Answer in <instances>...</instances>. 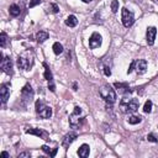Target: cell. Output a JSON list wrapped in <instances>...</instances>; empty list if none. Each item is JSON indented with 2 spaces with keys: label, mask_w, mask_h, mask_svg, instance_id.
<instances>
[{
  "label": "cell",
  "mask_w": 158,
  "mask_h": 158,
  "mask_svg": "<svg viewBox=\"0 0 158 158\" xmlns=\"http://www.w3.org/2000/svg\"><path fill=\"white\" fill-rule=\"evenodd\" d=\"M0 67H1V69H2V72L4 73H6V74H10L12 70V63H11V59L9 58V57H4L2 59H1V63H0Z\"/></svg>",
  "instance_id": "12"
},
{
  "label": "cell",
  "mask_w": 158,
  "mask_h": 158,
  "mask_svg": "<svg viewBox=\"0 0 158 158\" xmlns=\"http://www.w3.org/2000/svg\"><path fill=\"white\" fill-rule=\"evenodd\" d=\"M147 139L149 141V142H154V143H157L158 142V139L154 137V135H152V133H149L148 136H147Z\"/></svg>",
  "instance_id": "28"
},
{
  "label": "cell",
  "mask_w": 158,
  "mask_h": 158,
  "mask_svg": "<svg viewBox=\"0 0 158 158\" xmlns=\"http://www.w3.org/2000/svg\"><path fill=\"white\" fill-rule=\"evenodd\" d=\"M17 157H19V158H22V157H30V153H28V152H22V153H20Z\"/></svg>",
  "instance_id": "31"
},
{
  "label": "cell",
  "mask_w": 158,
  "mask_h": 158,
  "mask_svg": "<svg viewBox=\"0 0 158 158\" xmlns=\"http://www.w3.org/2000/svg\"><path fill=\"white\" fill-rule=\"evenodd\" d=\"M133 69L138 73V74H143L147 69V62L144 59H137V60H133Z\"/></svg>",
  "instance_id": "10"
},
{
  "label": "cell",
  "mask_w": 158,
  "mask_h": 158,
  "mask_svg": "<svg viewBox=\"0 0 158 158\" xmlns=\"http://www.w3.org/2000/svg\"><path fill=\"white\" fill-rule=\"evenodd\" d=\"M48 37H49L48 32H46V31H40V32H37V35H36V41H37L38 43H42V42H44L46 40H48Z\"/></svg>",
  "instance_id": "16"
},
{
  "label": "cell",
  "mask_w": 158,
  "mask_h": 158,
  "mask_svg": "<svg viewBox=\"0 0 158 158\" xmlns=\"http://www.w3.org/2000/svg\"><path fill=\"white\" fill-rule=\"evenodd\" d=\"M156 35H157V28L151 26L147 28V33H146V38H147V43L149 46H152L154 43V40H156Z\"/></svg>",
  "instance_id": "13"
},
{
  "label": "cell",
  "mask_w": 158,
  "mask_h": 158,
  "mask_svg": "<svg viewBox=\"0 0 158 158\" xmlns=\"http://www.w3.org/2000/svg\"><path fill=\"white\" fill-rule=\"evenodd\" d=\"M142 121V117L141 116H135V115H132L131 117H128V122L131 123V125H137V123H139Z\"/></svg>",
  "instance_id": "22"
},
{
  "label": "cell",
  "mask_w": 158,
  "mask_h": 158,
  "mask_svg": "<svg viewBox=\"0 0 158 158\" xmlns=\"http://www.w3.org/2000/svg\"><path fill=\"white\" fill-rule=\"evenodd\" d=\"M83 121H84V118L81 117V109L79 106H75L74 111L69 116V123L72 127H79Z\"/></svg>",
  "instance_id": "5"
},
{
  "label": "cell",
  "mask_w": 158,
  "mask_h": 158,
  "mask_svg": "<svg viewBox=\"0 0 158 158\" xmlns=\"http://www.w3.org/2000/svg\"><path fill=\"white\" fill-rule=\"evenodd\" d=\"M1 157L7 158V157H9V153H7V152H1Z\"/></svg>",
  "instance_id": "34"
},
{
  "label": "cell",
  "mask_w": 158,
  "mask_h": 158,
  "mask_svg": "<svg viewBox=\"0 0 158 158\" xmlns=\"http://www.w3.org/2000/svg\"><path fill=\"white\" fill-rule=\"evenodd\" d=\"M104 73H105L106 77H110V75H111V70H110V68H109V67H104Z\"/></svg>",
  "instance_id": "30"
},
{
  "label": "cell",
  "mask_w": 158,
  "mask_h": 158,
  "mask_svg": "<svg viewBox=\"0 0 158 158\" xmlns=\"http://www.w3.org/2000/svg\"><path fill=\"white\" fill-rule=\"evenodd\" d=\"M89 152H90V147L88 146V144H81L80 146V148L78 149V154H79V157H81V158H85V157H88L89 156Z\"/></svg>",
  "instance_id": "15"
},
{
  "label": "cell",
  "mask_w": 158,
  "mask_h": 158,
  "mask_svg": "<svg viewBox=\"0 0 158 158\" xmlns=\"http://www.w3.org/2000/svg\"><path fill=\"white\" fill-rule=\"evenodd\" d=\"M81 1H84V2H90L91 0H81Z\"/></svg>",
  "instance_id": "35"
},
{
  "label": "cell",
  "mask_w": 158,
  "mask_h": 158,
  "mask_svg": "<svg viewBox=\"0 0 158 158\" xmlns=\"http://www.w3.org/2000/svg\"><path fill=\"white\" fill-rule=\"evenodd\" d=\"M36 112L42 118H49L52 116V109L49 106H47L42 100L36 101Z\"/></svg>",
  "instance_id": "4"
},
{
  "label": "cell",
  "mask_w": 158,
  "mask_h": 158,
  "mask_svg": "<svg viewBox=\"0 0 158 158\" xmlns=\"http://www.w3.org/2000/svg\"><path fill=\"white\" fill-rule=\"evenodd\" d=\"M143 111L147 112V114L152 111V101H151V100H147V101H146V104H144V106H143Z\"/></svg>",
  "instance_id": "24"
},
{
  "label": "cell",
  "mask_w": 158,
  "mask_h": 158,
  "mask_svg": "<svg viewBox=\"0 0 158 158\" xmlns=\"http://www.w3.org/2000/svg\"><path fill=\"white\" fill-rule=\"evenodd\" d=\"M48 88H49V90H51V91H54V90H56V89H54V85L52 84V81H51V84L48 85Z\"/></svg>",
  "instance_id": "32"
},
{
  "label": "cell",
  "mask_w": 158,
  "mask_h": 158,
  "mask_svg": "<svg viewBox=\"0 0 158 158\" xmlns=\"http://www.w3.org/2000/svg\"><path fill=\"white\" fill-rule=\"evenodd\" d=\"M41 148H42V151H43L44 153H47V154H49V156H51V153H52V151H51V148H49L48 146H46V144H43V146H42Z\"/></svg>",
  "instance_id": "29"
},
{
  "label": "cell",
  "mask_w": 158,
  "mask_h": 158,
  "mask_svg": "<svg viewBox=\"0 0 158 158\" xmlns=\"http://www.w3.org/2000/svg\"><path fill=\"white\" fill-rule=\"evenodd\" d=\"M9 11H10V15H11V16H14V17H17V16L20 15V12H21L20 7H19L16 4H12V5H10V7H9Z\"/></svg>",
  "instance_id": "19"
},
{
  "label": "cell",
  "mask_w": 158,
  "mask_h": 158,
  "mask_svg": "<svg viewBox=\"0 0 158 158\" xmlns=\"http://www.w3.org/2000/svg\"><path fill=\"white\" fill-rule=\"evenodd\" d=\"M99 93L101 95V98L109 102V104H114L116 101V93L115 90L110 86V85H102L100 89H99Z\"/></svg>",
  "instance_id": "3"
},
{
  "label": "cell",
  "mask_w": 158,
  "mask_h": 158,
  "mask_svg": "<svg viewBox=\"0 0 158 158\" xmlns=\"http://www.w3.org/2000/svg\"><path fill=\"white\" fill-rule=\"evenodd\" d=\"M6 41H7V35L5 32H1L0 33V46L5 47L6 46Z\"/></svg>",
  "instance_id": "23"
},
{
  "label": "cell",
  "mask_w": 158,
  "mask_h": 158,
  "mask_svg": "<svg viewBox=\"0 0 158 158\" xmlns=\"http://www.w3.org/2000/svg\"><path fill=\"white\" fill-rule=\"evenodd\" d=\"M33 65V53L31 51L25 52L17 58V67L23 70H30Z\"/></svg>",
  "instance_id": "1"
},
{
  "label": "cell",
  "mask_w": 158,
  "mask_h": 158,
  "mask_svg": "<svg viewBox=\"0 0 158 158\" xmlns=\"http://www.w3.org/2000/svg\"><path fill=\"white\" fill-rule=\"evenodd\" d=\"M138 106H139V101L138 99H123L121 102H120V110L125 114H132L135 111L138 110Z\"/></svg>",
  "instance_id": "2"
},
{
  "label": "cell",
  "mask_w": 158,
  "mask_h": 158,
  "mask_svg": "<svg viewBox=\"0 0 158 158\" xmlns=\"http://www.w3.org/2000/svg\"><path fill=\"white\" fill-rule=\"evenodd\" d=\"M77 136H78L77 132H73V131H72V132H68V133L63 137V139H62V147L67 149V148L73 143V141L77 138Z\"/></svg>",
  "instance_id": "8"
},
{
  "label": "cell",
  "mask_w": 158,
  "mask_h": 158,
  "mask_svg": "<svg viewBox=\"0 0 158 158\" xmlns=\"http://www.w3.org/2000/svg\"><path fill=\"white\" fill-rule=\"evenodd\" d=\"M26 133H30V135H35L37 137H41L43 139H48V133L43 130H40V128H27L26 130Z\"/></svg>",
  "instance_id": "14"
},
{
  "label": "cell",
  "mask_w": 158,
  "mask_h": 158,
  "mask_svg": "<svg viewBox=\"0 0 158 158\" xmlns=\"http://www.w3.org/2000/svg\"><path fill=\"white\" fill-rule=\"evenodd\" d=\"M115 88H117L120 94H127L130 93V88L127 84H122V83H115Z\"/></svg>",
  "instance_id": "17"
},
{
  "label": "cell",
  "mask_w": 158,
  "mask_h": 158,
  "mask_svg": "<svg viewBox=\"0 0 158 158\" xmlns=\"http://www.w3.org/2000/svg\"><path fill=\"white\" fill-rule=\"evenodd\" d=\"M9 96H10V84L5 83V84H2L1 88H0V98H1V102L5 104V102L7 101V99H9Z\"/></svg>",
  "instance_id": "11"
},
{
  "label": "cell",
  "mask_w": 158,
  "mask_h": 158,
  "mask_svg": "<svg viewBox=\"0 0 158 158\" xmlns=\"http://www.w3.org/2000/svg\"><path fill=\"white\" fill-rule=\"evenodd\" d=\"M21 99L25 104H28L32 101L33 99V89L30 84H26L22 89H21Z\"/></svg>",
  "instance_id": "6"
},
{
  "label": "cell",
  "mask_w": 158,
  "mask_h": 158,
  "mask_svg": "<svg viewBox=\"0 0 158 158\" xmlns=\"http://www.w3.org/2000/svg\"><path fill=\"white\" fill-rule=\"evenodd\" d=\"M101 42H102V38H101V36L98 33V32H94L93 35H91V37L89 38V46H90V48H98V47H100L101 46Z\"/></svg>",
  "instance_id": "9"
},
{
  "label": "cell",
  "mask_w": 158,
  "mask_h": 158,
  "mask_svg": "<svg viewBox=\"0 0 158 158\" xmlns=\"http://www.w3.org/2000/svg\"><path fill=\"white\" fill-rule=\"evenodd\" d=\"M57 149H58V148H53V151H52V153H51V157H54V156H56Z\"/></svg>",
  "instance_id": "33"
},
{
  "label": "cell",
  "mask_w": 158,
  "mask_h": 158,
  "mask_svg": "<svg viewBox=\"0 0 158 158\" xmlns=\"http://www.w3.org/2000/svg\"><path fill=\"white\" fill-rule=\"evenodd\" d=\"M40 4H41V0H31L30 4H28V7H35V6L40 5Z\"/></svg>",
  "instance_id": "27"
},
{
  "label": "cell",
  "mask_w": 158,
  "mask_h": 158,
  "mask_svg": "<svg viewBox=\"0 0 158 158\" xmlns=\"http://www.w3.org/2000/svg\"><path fill=\"white\" fill-rule=\"evenodd\" d=\"M43 65H44V68H46V70H44V79L48 80V81H52L53 77H52V72H51V69L48 68V65H47L46 63H43Z\"/></svg>",
  "instance_id": "20"
},
{
  "label": "cell",
  "mask_w": 158,
  "mask_h": 158,
  "mask_svg": "<svg viewBox=\"0 0 158 158\" xmlns=\"http://www.w3.org/2000/svg\"><path fill=\"white\" fill-rule=\"evenodd\" d=\"M52 49H53V52H54V54H60L62 52H63V46L59 43V42H56L54 44H53V47H52Z\"/></svg>",
  "instance_id": "21"
},
{
  "label": "cell",
  "mask_w": 158,
  "mask_h": 158,
  "mask_svg": "<svg viewBox=\"0 0 158 158\" xmlns=\"http://www.w3.org/2000/svg\"><path fill=\"white\" fill-rule=\"evenodd\" d=\"M48 10H49L51 12H53V14H57V12L59 11V7L57 6V4H49Z\"/></svg>",
  "instance_id": "25"
},
{
  "label": "cell",
  "mask_w": 158,
  "mask_h": 158,
  "mask_svg": "<svg viewBox=\"0 0 158 158\" xmlns=\"http://www.w3.org/2000/svg\"><path fill=\"white\" fill-rule=\"evenodd\" d=\"M111 10H112V12H117V10H118V1L117 0L111 1Z\"/></svg>",
  "instance_id": "26"
},
{
  "label": "cell",
  "mask_w": 158,
  "mask_h": 158,
  "mask_svg": "<svg viewBox=\"0 0 158 158\" xmlns=\"http://www.w3.org/2000/svg\"><path fill=\"white\" fill-rule=\"evenodd\" d=\"M65 25L69 26V27H75L78 25V19L74 16V15H69L67 19H65Z\"/></svg>",
  "instance_id": "18"
},
{
  "label": "cell",
  "mask_w": 158,
  "mask_h": 158,
  "mask_svg": "<svg viewBox=\"0 0 158 158\" xmlns=\"http://www.w3.org/2000/svg\"><path fill=\"white\" fill-rule=\"evenodd\" d=\"M133 22H135V16H133V14L131 12V11H128L127 9H122V23H123V26L125 27H131L132 25H133Z\"/></svg>",
  "instance_id": "7"
}]
</instances>
